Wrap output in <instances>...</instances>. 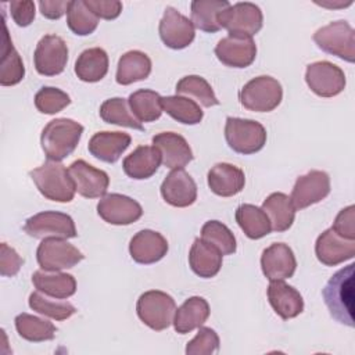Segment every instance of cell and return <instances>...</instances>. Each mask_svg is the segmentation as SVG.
I'll return each instance as SVG.
<instances>
[{
  "label": "cell",
  "instance_id": "obj_20",
  "mask_svg": "<svg viewBox=\"0 0 355 355\" xmlns=\"http://www.w3.org/2000/svg\"><path fill=\"white\" fill-rule=\"evenodd\" d=\"M161 196L172 207L186 208L197 200V184L183 169H173L161 184Z\"/></svg>",
  "mask_w": 355,
  "mask_h": 355
},
{
  "label": "cell",
  "instance_id": "obj_25",
  "mask_svg": "<svg viewBox=\"0 0 355 355\" xmlns=\"http://www.w3.org/2000/svg\"><path fill=\"white\" fill-rule=\"evenodd\" d=\"M207 180L212 193L220 197H232L244 189L245 175L233 164L219 162L208 171Z\"/></svg>",
  "mask_w": 355,
  "mask_h": 355
},
{
  "label": "cell",
  "instance_id": "obj_48",
  "mask_svg": "<svg viewBox=\"0 0 355 355\" xmlns=\"http://www.w3.org/2000/svg\"><path fill=\"white\" fill-rule=\"evenodd\" d=\"M85 4L103 19H115L122 11V3L118 0H85Z\"/></svg>",
  "mask_w": 355,
  "mask_h": 355
},
{
  "label": "cell",
  "instance_id": "obj_24",
  "mask_svg": "<svg viewBox=\"0 0 355 355\" xmlns=\"http://www.w3.org/2000/svg\"><path fill=\"white\" fill-rule=\"evenodd\" d=\"M130 141L132 137L128 133L104 130L97 132L90 137L87 150L94 158L103 162L114 164L130 146Z\"/></svg>",
  "mask_w": 355,
  "mask_h": 355
},
{
  "label": "cell",
  "instance_id": "obj_29",
  "mask_svg": "<svg viewBox=\"0 0 355 355\" xmlns=\"http://www.w3.org/2000/svg\"><path fill=\"white\" fill-rule=\"evenodd\" d=\"M32 283L35 288L47 297L57 300H67L76 291V280L69 273L36 270L32 275Z\"/></svg>",
  "mask_w": 355,
  "mask_h": 355
},
{
  "label": "cell",
  "instance_id": "obj_16",
  "mask_svg": "<svg viewBox=\"0 0 355 355\" xmlns=\"http://www.w3.org/2000/svg\"><path fill=\"white\" fill-rule=\"evenodd\" d=\"M216 58L226 67H250L257 55V44L251 36L230 35L220 39L215 47Z\"/></svg>",
  "mask_w": 355,
  "mask_h": 355
},
{
  "label": "cell",
  "instance_id": "obj_38",
  "mask_svg": "<svg viewBox=\"0 0 355 355\" xmlns=\"http://www.w3.org/2000/svg\"><path fill=\"white\" fill-rule=\"evenodd\" d=\"M133 115L140 122H154L162 114L161 96L150 89H140L133 92L128 98Z\"/></svg>",
  "mask_w": 355,
  "mask_h": 355
},
{
  "label": "cell",
  "instance_id": "obj_39",
  "mask_svg": "<svg viewBox=\"0 0 355 355\" xmlns=\"http://www.w3.org/2000/svg\"><path fill=\"white\" fill-rule=\"evenodd\" d=\"M100 116L104 122L137 130H144L141 122L133 115L129 103L122 97H112L105 100L100 107Z\"/></svg>",
  "mask_w": 355,
  "mask_h": 355
},
{
  "label": "cell",
  "instance_id": "obj_32",
  "mask_svg": "<svg viewBox=\"0 0 355 355\" xmlns=\"http://www.w3.org/2000/svg\"><path fill=\"white\" fill-rule=\"evenodd\" d=\"M108 55L101 47H92L83 50L75 62L76 76L89 83L101 80L108 72Z\"/></svg>",
  "mask_w": 355,
  "mask_h": 355
},
{
  "label": "cell",
  "instance_id": "obj_13",
  "mask_svg": "<svg viewBox=\"0 0 355 355\" xmlns=\"http://www.w3.org/2000/svg\"><path fill=\"white\" fill-rule=\"evenodd\" d=\"M162 43L173 50H182L191 44L196 36L191 19L173 7H166L158 26Z\"/></svg>",
  "mask_w": 355,
  "mask_h": 355
},
{
  "label": "cell",
  "instance_id": "obj_19",
  "mask_svg": "<svg viewBox=\"0 0 355 355\" xmlns=\"http://www.w3.org/2000/svg\"><path fill=\"white\" fill-rule=\"evenodd\" d=\"M261 268L266 279L284 280L294 275L297 259L293 250L284 243H273L262 251Z\"/></svg>",
  "mask_w": 355,
  "mask_h": 355
},
{
  "label": "cell",
  "instance_id": "obj_18",
  "mask_svg": "<svg viewBox=\"0 0 355 355\" xmlns=\"http://www.w3.org/2000/svg\"><path fill=\"white\" fill-rule=\"evenodd\" d=\"M315 254L323 265L336 266L355 257V240L344 239L330 227L316 239Z\"/></svg>",
  "mask_w": 355,
  "mask_h": 355
},
{
  "label": "cell",
  "instance_id": "obj_43",
  "mask_svg": "<svg viewBox=\"0 0 355 355\" xmlns=\"http://www.w3.org/2000/svg\"><path fill=\"white\" fill-rule=\"evenodd\" d=\"M29 306L31 309L36 311L40 315L55 320H65L69 319L75 312L76 308L68 301H51L47 295L40 291H33L29 295Z\"/></svg>",
  "mask_w": 355,
  "mask_h": 355
},
{
  "label": "cell",
  "instance_id": "obj_47",
  "mask_svg": "<svg viewBox=\"0 0 355 355\" xmlns=\"http://www.w3.org/2000/svg\"><path fill=\"white\" fill-rule=\"evenodd\" d=\"M331 229L344 239L355 240V207L348 205L341 209L337 214Z\"/></svg>",
  "mask_w": 355,
  "mask_h": 355
},
{
  "label": "cell",
  "instance_id": "obj_35",
  "mask_svg": "<svg viewBox=\"0 0 355 355\" xmlns=\"http://www.w3.org/2000/svg\"><path fill=\"white\" fill-rule=\"evenodd\" d=\"M230 6L227 0H194L191 1V22L194 28L215 33L220 29L218 15Z\"/></svg>",
  "mask_w": 355,
  "mask_h": 355
},
{
  "label": "cell",
  "instance_id": "obj_46",
  "mask_svg": "<svg viewBox=\"0 0 355 355\" xmlns=\"http://www.w3.org/2000/svg\"><path fill=\"white\" fill-rule=\"evenodd\" d=\"M24 263V259L18 255V252L10 247L7 243L0 244V275L12 277L15 276L21 266Z\"/></svg>",
  "mask_w": 355,
  "mask_h": 355
},
{
  "label": "cell",
  "instance_id": "obj_51",
  "mask_svg": "<svg viewBox=\"0 0 355 355\" xmlns=\"http://www.w3.org/2000/svg\"><path fill=\"white\" fill-rule=\"evenodd\" d=\"M315 3H316V4H319V6L327 7V8H336V7H348V6H351V4H352V0H348L347 3L340 1L338 4H336L334 1H333V3H330L329 0H324V1H315Z\"/></svg>",
  "mask_w": 355,
  "mask_h": 355
},
{
  "label": "cell",
  "instance_id": "obj_4",
  "mask_svg": "<svg viewBox=\"0 0 355 355\" xmlns=\"http://www.w3.org/2000/svg\"><path fill=\"white\" fill-rule=\"evenodd\" d=\"M239 98L241 105L250 111L269 112L282 103L283 89L277 79L269 75H261L241 87Z\"/></svg>",
  "mask_w": 355,
  "mask_h": 355
},
{
  "label": "cell",
  "instance_id": "obj_41",
  "mask_svg": "<svg viewBox=\"0 0 355 355\" xmlns=\"http://www.w3.org/2000/svg\"><path fill=\"white\" fill-rule=\"evenodd\" d=\"M68 28L78 36L93 33L98 25V17L85 4V0H72L67 11Z\"/></svg>",
  "mask_w": 355,
  "mask_h": 355
},
{
  "label": "cell",
  "instance_id": "obj_28",
  "mask_svg": "<svg viewBox=\"0 0 355 355\" xmlns=\"http://www.w3.org/2000/svg\"><path fill=\"white\" fill-rule=\"evenodd\" d=\"M209 304L202 297L187 298L176 311L173 316V327L179 334H186L202 326L209 318Z\"/></svg>",
  "mask_w": 355,
  "mask_h": 355
},
{
  "label": "cell",
  "instance_id": "obj_31",
  "mask_svg": "<svg viewBox=\"0 0 355 355\" xmlns=\"http://www.w3.org/2000/svg\"><path fill=\"white\" fill-rule=\"evenodd\" d=\"M263 212L269 218L273 232H286L291 227L295 218V208L291 198L284 193H272L262 202Z\"/></svg>",
  "mask_w": 355,
  "mask_h": 355
},
{
  "label": "cell",
  "instance_id": "obj_17",
  "mask_svg": "<svg viewBox=\"0 0 355 355\" xmlns=\"http://www.w3.org/2000/svg\"><path fill=\"white\" fill-rule=\"evenodd\" d=\"M68 173L75 184V190L86 198H100L105 196L110 186L107 172L94 168L83 159H76L68 166Z\"/></svg>",
  "mask_w": 355,
  "mask_h": 355
},
{
  "label": "cell",
  "instance_id": "obj_23",
  "mask_svg": "<svg viewBox=\"0 0 355 355\" xmlns=\"http://www.w3.org/2000/svg\"><path fill=\"white\" fill-rule=\"evenodd\" d=\"M266 293L270 306L283 320L293 319L304 311V300L300 291L283 280H272Z\"/></svg>",
  "mask_w": 355,
  "mask_h": 355
},
{
  "label": "cell",
  "instance_id": "obj_37",
  "mask_svg": "<svg viewBox=\"0 0 355 355\" xmlns=\"http://www.w3.org/2000/svg\"><path fill=\"white\" fill-rule=\"evenodd\" d=\"M15 329L18 334L31 343H42L49 341L55 337L57 327L42 318L29 315V313H19L15 316Z\"/></svg>",
  "mask_w": 355,
  "mask_h": 355
},
{
  "label": "cell",
  "instance_id": "obj_2",
  "mask_svg": "<svg viewBox=\"0 0 355 355\" xmlns=\"http://www.w3.org/2000/svg\"><path fill=\"white\" fill-rule=\"evenodd\" d=\"M83 133V126L69 118H55L42 130L40 144L50 161H62L73 153Z\"/></svg>",
  "mask_w": 355,
  "mask_h": 355
},
{
  "label": "cell",
  "instance_id": "obj_6",
  "mask_svg": "<svg viewBox=\"0 0 355 355\" xmlns=\"http://www.w3.org/2000/svg\"><path fill=\"white\" fill-rule=\"evenodd\" d=\"M313 42L327 54L348 62L355 61V32L344 19L333 21L319 28L313 33Z\"/></svg>",
  "mask_w": 355,
  "mask_h": 355
},
{
  "label": "cell",
  "instance_id": "obj_21",
  "mask_svg": "<svg viewBox=\"0 0 355 355\" xmlns=\"http://www.w3.org/2000/svg\"><path fill=\"white\" fill-rule=\"evenodd\" d=\"M168 252L166 239L154 230L144 229L137 232L129 243L132 259L141 265H150L161 261Z\"/></svg>",
  "mask_w": 355,
  "mask_h": 355
},
{
  "label": "cell",
  "instance_id": "obj_42",
  "mask_svg": "<svg viewBox=\"0 0 355 355\" xmlns=\"http://www.w3.org/2000/svg\"><path fill=\"white\" fill-rule=\"evenodd\" d=\"M201 239L216 247L222 255L236 252V237L232 230L219 220H208L201 227Z\"/></svg>",
  "mask_w": 355,
  "mask_h": 355
},
{
  "label": "cell",
  "instance_id": "obj_7",
  "mask_svg": "<svg viewBox=\"0 0 355 355\" xmlns=\"http://www.w3.org/2000/svg\"><path fill=\"white\" fill-rule=\"evenodd\" d=\"M176 311L175 300L159 290H150L143 293L136 304L139 319L155 331L165 330L173 322Z\"/></svg>",
  "mask_w": 355,
  "mask_h": 355
},
{
  "label": "cell",
  "instance_id": "obj_11",
  "mask_svg": "<svg viewBox=\"0 0 355 355\" xmlns=\"http://www.w3.org/2000/svg\"><path fill=\"white\" fill-rule=\"evenodd\" d=\"M33 62L40 75H60L68 62V46L65 40L57 35H44L36 44Z\"/></svg>",
  "mask_w": 355,
  "mask_h": 355
},
{
  "label": "cell",
  "instance_id": "obj_26",
  "mask_svg": "<svg viewBox=\"0 0 355 355\" xmlns=\"http://www.w3.org/2000/svg\"><path fill=\"white\" fill-rule=\"evenodd\" d=\"M222 257L216 247L202 239H196L189 252V265L197 276L211 279L219 273Z\"/></svg>",
  "mask_w": 355,
  "mask_h": 355
},
{
  "label": "cell",
  "instance_id": "obj_9",
  "mask_svg": "<svg viewBox=\"0 0 355 355\" xmlns=\"http://www.w3.org/2000/svg\"><path fill=\"white\" fill-rule=\"evenodd\" d=\"M220 28H225L230 35H257L263 25V15L261 8L250 1L230 4L218 15Z\"/></svg>",
  "mask_w": 355,
  "mask_h": 355
},
{
  "label": "cell",
  "instance_id": "obj_8",
  "mask_svg": "<svg viewBox=\"0 0 355 355\" xmlns=\"http://www.w3.org/2000/svg\"><path fill=\"white\" fill-rule=\"evenodd\" d=\"M85 255L73 244L65 239L47 237L39 244L36 250V259L39 266L47 272H60L62 269L73 268Z\"/></svg>",
  "mask_w": 355,
  "mask_h": 355
},
{
  "label": "cell",
  "instance_id": "obj_50",
  "mask_svg": "<svg viewBox=\"0 0 355 355\" xmlns=\"http://www.w3.org/2000/svg\"><path fill=\"white\" fill-rule=\"evenodd\" d=\"M69 7V1L64 0H40L39 8L43 17L49 19H60Z\"/></svg>",
  "mask_w": 355,
  "mask_h": 355
},
{
  "label": "cell",
  "instance_id": "obj_10",
  "mask_svg": "<svg viewBox=\"0 0 355 355\" xmlns=\"http://www.w3.org/2000/svg\"><path fill=\"white\" fill-rule=\"evenodd\" d=\"M24 232L33 239H73L78 236L73 219L64 212L43 211L28 218Z\"/></svg>",
  "mask_w": 355,
  "mask_h": 355
},
{
  "label": "cell",
  "instance_id": "obj_15",
  "mask_svg": "<svg viewBox=\"0 0 355 355\" xmlns=\"http://www.w3.org/2000/svg\"><path fill=\"white\" fill-rule=\"evenodd\" d=\"M97 214L107 223L122 226L139 220L143 215V208L136 200L128 196L111 193L100 198Z\"/></svg>",
  "mask_w": 355,
  "mask_h": 355
},
{
  "label": "cell",
  "instance_id": "obj_1",
  "mask_svg": "<svg viewBox=\"0 0 355 355\" xmlns=\"http://www.w3.org/2000/svg\"><path fill=\"white\" fill-rule=\"evenodd\" d=\"M354 263L337 270L326 283L322 297L338 323L354 327Z\"/></svg>",
  "mask_w": 355,
  "mask_h": 355
},
{
  "label": "cell",
  "instance_id": "obj_36",
  "mask_svg": "<svg viewBox=\"0 0 355 355\" xmlns=\"http://www.w3.org/2000/svg\"><path fill=\"white\" fill-rule=\"evenodd\" d=\"M162 111H165L175 121L184 125H197L202 121L204 112L194 100L183 96L161 97Z\"/></svg>",
  "mask_w": 355,
  "mask_h": 355
},
{
  "label": "cell",
  "instance_id": "obj_33",
  "mask_svg": "<svg viewBox=\"0 0 355 355\" xmlns=\"http://www.w3.org/2000/svg\"><path fill=\"white\" fill-rule=\"evenodd\" d=\"M3 44H1V61H0V85L14 86L19 83L25 76V67L21 55L14 49L10 40L6 24H3Z\"/></svg>",
  "mask_w": 355,
  "mask_h": 355
},
{
  "label": "cell",
  "instance_id": "obj_22",
  "mask_svg": "<svg viewBox=\"0 0 355 355\" xmlns=\"http://www.w3.org/2000/svg\"><path fill=\"white\" fill-rule=\"evenodd\" d=\"M153 146L161 153L162 164L169 169L184 168L193 158V151L183 136L175 132H161L153 137Z\"/></svg>",
  "mask_w": 355,
  "mask_h": 355
},
{
  "label": "cell",
  "instance_id": "obj_49",
  "mask_svg": "<svg viewBox=\"0 0 355 355\" xmlns=\"http://www.w3.org/2000/svg\"><path fill=\"white\" fill-rule=\"evenodd\" d=\"M10 11L18 26H28L35 19V3L31 0H17L10 3Z\"/></svg>",
  "mask_w": 355,
  "mask_h": 355
},
{
  "label": "cell",
  "instance_id": "obj_12",
  "mask_svg": "<svg viewBox=\"0 0 355 355\" xmlns=\"http://www.w3.org/2000/svg\"><path fill=\"white\" fill-rule=\"evenodd\" d=\"M305 82L319 97H334L345 87L344 71L330 61H316L306 65Z\"/></svg>",
  "mask_w": 355,
  "mask_h": 355
},
{
  "label": "cell",
  "instance_id": "obj_5",
  "mask_svg": "<svg viewBox=\"0 0 355 355\" xmlns=\"http://www.w3.org/2000/svg\"><path fill=\"white\" fill-rule=\"evenodd\" d=\"M225 139L227 146L239 154H255L266 143L263 125L252 119L227 116L225 125Z\"/></svg>",
  "mask_w": 355,
  "mask_h": 355
},
{
  "label": "cell",
  "instance_id": "obj_44",
  "mask_svg": "<svg viewBox=\"0 0 355 355\" xmlns=\"http://www.w3.org/2000/svg\"><path fill=\"white\" fill-rule=\"evenodd\" d=\"M71 104V97L61 89L44 86L35 94V107L39 112L54 115Z\"/></svg>",
  "mask_w": 355,
  "mask_h": 355
},
{
  "label": "cell",
  "instance_id": "obj_34",
  "mask_svg": "<svg viewBox=\"0 0 355 355\" xmlns=\"http://www.w3.org/2000/svg\"><path fill=\"white\" fill-rule=\"evenodd\" d=\"M236 222L244 234L251 240H258L270 233V222L262 208L252 204H241L236 209Z\"/></svg>",
  "mask_w": 355,
  "mask_h": 355
},
{
  "label": "cell",
  "instance_id": "obj_45",
  "mask_svg": "<svg viewBox=\"0 0 355 355\" xmlns=\"http://www.w3.org/2000/svg\"><path fill=\"white\" fill-rule=\"evenodd\" d=\"M219 349V337L211 327L200 326L196 337L187 343V355H212Z\"/></svg>",
  "mask_w": 355,
  "mask_h": 355
},
{
  "label": "cell",
  "instance_id": "obj_40",
  "mask_svg": "<svg viewBox=\"0 0 355 355\" xmlns=\"http://www.w3.org/2000/svg\"><path fill=\"white\" fill-rule=\"evenodd\" d=\"M176 93L179 96H190L196 98L194 101L197 104H201L207 108L219 104V100L215 96L211 85L202 76L198 75L183 76L176 83Z\"/></svg>",
  "mask_w": 355,
  "mask_h": 355
},
{
  "label": "cell",
  "instance_id": "obj_14",
  "mask_svg": "<svg viewBox=\"0 0 355 355\" xmlns=\"http://www.w3.org/2000/svg\"><path fill=\"white\" fill-rule=\"evenodd\" d=\"M330 193V178L323 171H309L297 178L291 190V202L295 209L308 208L324 200Z\"/></svg>",
  "mask_w": 355,
  "mask_h": 355
},
{
  "label": "cell",
  "instance_id": "obj_27",
  "mask_svg": "<svg viewBox=\"0 0 355 355\" xmlns=\"http://www.w3.org/2000/svg\"><path fill=\"white\" fill-rule=\"evenodd\" d=\"M162 162L161 153L154 146H139L122 162L123 172L136 180L151 178Z\"/></svg>",
  "mask_w": 355,
  "mask_h": 355
},
{
  "label": "cell",
  "instance_id": "obj_30",
  "mask_svg": "<svg viewBox=\"0 0 355 355\" xmlns=\"http://www.w3.org/2000/svg\"><path fill=\"white\" fill-rule=\"evenodd\" d=\"M151 72L150 57L140 50H130L121 55L116 68V82L122 86L144 80Z\"/></svg>",
  "mask_w": 355,
  "mask_h": 355
},
{
  "label": "cell",
  "instance_id": "obj_3",
  "mask_svg": "<svg viewBox=\"0 0 355 355\" xmlns=\"http://www.w3.org/2000/svg\"><path fill=\"white\" fill-rule=\"evenodd\" d=\"M43 197L57 202H69L75 196V184L68 169L58 161H47L29 172Z\"/></svg>",
  "mask_w": 355,
  "mask_h": 355
}]
</instances>
